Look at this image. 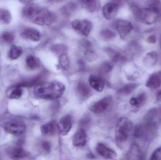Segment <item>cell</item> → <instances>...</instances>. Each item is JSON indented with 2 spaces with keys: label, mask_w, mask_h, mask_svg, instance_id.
Segmentation results:
<instances>
[{
  "label": "cell",
  "mask_w": 161,
  "mask_h": 160,
  "mask_svg": "<svg viewBox=\"0 0 161 160\" xmlns=\"http://www.w3.org/2000/svg\"><path fill=\"white\" fill-rule=\"evenodd\" d=\"M65 91V85L58 81L42 82L36 85L35 95L38 98L52 100L61 97Z\"/></svg>",
  "instance_id": "obj_1"
},
{
  "label": "cell",
  "mask_w": 161,
  "mask_h": 160,
  "mask_svg": "<svg viewBox=\"0 0 161 160\" xmlns=\"http://www.w3.org/2000/svg\"><path fill=\"white\" fill-rule=\"evenodd\" d=\"M134 16L140 21L146 24L155 23L159 16L158 9L156 6L140 8L134 5L131 6Z\"/></svg>",
  "instance_id": "obj_2"
},
{
  "label": "cell",
  "mask_w": 161,
  "mask_h": 160,
  "mask_svg": "<svg viewBox=\"0 0 161 160\" xmlns=\"http://www.w3.org/2000/svg\"><path fill=\"white\" fill-rule=\"evenodd\" d=\"M133 128V123L130 119L126 117H121L118 121L115 128L116 141L119 143L126 141Z\"/></svg>",
  "instance_id": "obj_3"
},
{
  "label": "cell",
  "mask_w": 161,
  "mask_h": 160,
  "mask_svg": "<svg viewBox=\"0 0 161 160\" xmlns=\"http://www.w3.org/2000/svg\"><path fill=\"white\" fill-rule=\"evenodd\" d=\"M56 19V15L53 12L49 11L47 8H40L37 13L31 21L35 24L41 26H49L53 23Z\"/></svg>",
  "instance_id": "obj_4"
},
{
  "label": "cell",
  "mask_w": 161,
  "mask_h": 160,
  "mask_svg": "<svg viewBox=\"0 0 161 160\" xmlns=\"http://www.w3.org/2000/svg\"><path fill=\"white\" fill-rule=\"evenodd\" d=\"M71 24L75 31L84 36L90 34L92 28V23L89 20L75 19L73 21Z\"/></svg>",
  "instance_id": "obj_5"
},
{
  "label": "cell",
  "mask_w": 161,
  "mask_h": 160,
  "mask_svg": "<svg viewBox=\"0 0 161 160\" xmlns=\"http://www.w3.org/2000/svg\"><path fill=\"white\" fill-rule=\"evenodd\" d=\"M6 131L13 135H19L22 134L26 130V126L20 120H14L8 122L5 125Z\"/></svg>",
  "instance_id": "obj_6"
},
{
  "label": "cell",
  "mask_w": 161,
  "mask_h": 160,
  "mask_svg": "<svg viewBox=\"0 0 161 160\" xmlns=\"http://www.w3.org/2000/svg\"><path fill=\"white\" fill-rule=\"evenodd\" d=\"M114 24L122 39L125 38L133 29L132 23L126 19H118Z\"/></svg>",
  "instance_id": "obj_7"
},
{
  "label": "cell",
  "mask_w": 161,
  "mask_h": 160,
  "mask_svg": "<svg viewBox=\"0 0 161 160\" xmlns=\"http://www.w3.org/2000/svg\"><path fill=\"white\" fill-rule=\"evenodd\" d=\"M112 102V97L111 96L105 97L91 105L90 110L94 113H101L108 110Z\"/></svg>",
  "instance_id": "obj_8"
},
{
  "label": "cell",
  "mask_w": 161,
  "mask_h": 160,
  "mask_svg": "<svg viewBox=\"0 0 161 160\" xmlns=\"http://www.w3.org/2000/svg\"><path fill=\"white\" fill-rule=\"evenodd\" d=\"M120 7L118 4L112 1L107 3L104 6L102 9L103 16L106 19H112L118 13Z\"/></svg>",
  "instance_id": "obj_9"
},
{
  "label": "cell",
  "mask_w": 161,
  "mask_h": 160,
  "mask_svg": "<svg viewBox=\"0 0 161 160\" xmlns=\"http://www.w3.org/2000/svg\"><path fill=\"white\" fill-rule=\"evenodd\" d=\"M96 150L99 156L106 159H114L117 156V154L114 150L109 148L101 143L97 144L96 147Z\"/></svg>",
  "instance_id": "obj_10"
},
{
  "label": "cell",
  "mask_w": 161,
  "mask_h": 160,
  "mask_svg": "<svg viewBox=\"0 0 161 160\" xmlns=\"http://www.w3.org/2000/svg\"><path fill=\"white\" fill-rule=\"evenodd\" d=\"M72 127V118L70 115L62 117L58 124V130L61 135H67Z\"/></svg>",
  "instance_id": "obj_11"
},
{
  "label": "cell",
  "mask_w": 161,
  "mask_h": 160,
  "mask_svg": "<svg viewBox=\"0 0 161 160\" xmlns=\"http://www.w3.org/2000/svg\"><path fill=\"white\" fill-rule=\"evenodd\" d=\"M20 35L22 37L35 42L39 41L41 39V34L36 29L31 27L24 28L21 31Z\"/></svg>",
  "instance_id": "obj_12"
},
{
  "label": "cell",
  "mask_w": 161,
  "mask_h": 160,
  "mask_svg": "<svg viewBox=\"0 0 161 160\" xmlns=\"http://www.w3.org/2000/svg\"><path fill=\"white\" fill-rule=\"evenodd\" d=\"M87 142V135L84 129L80 128L73 137L72 144L75 147H82Z\"/></svg>",
  "instance_id": "obj_13"
},
{
  "label": "cell",
  "mask_w": 161,
  "mask_h": 160,
  "mask_svg": "<svg viewBox=\"0 0 161 160\" xmlns=\"http://www.w3.org/2000/svg\"><path fill=\"white\" fill-rule=\"evenodd\" d=\"M146 86L150 89H155L161 86V70L151 74L147 81Z\"/></svg>",
  "instance_id": "obj_14"
},
{
  "label": "cell",
  "mask_w": 161,
  "mask_h": 160,
  "mask_svg": "<svg viewBox=\"0 0 161 160\" xmlns=\"http://www.w3.org/2000/svg\"><path fill=\"white\" fill-rule=\"evenodd\" d=\"M158 59V54L155 51L147 53L143 60L144 65L146 68L151 69L157 65Z\"/></svg>",
  "instance_id": "obj_15"
},
{
  "label": "cell",
  "mask_w": 161,
  "mask_h": 160,
  "mask_svg": "<svg viewBox=\"0 0 161 160\" xmlns=\"http://www.w3.org/2000/svg\"><path fill=\"white\" fill-rule=\"evenodd\" d=\"M40 8L34 4H28L23 8L22 16L26 19L32 20Z\"/></svg>",
  "instance_id": "obj_16"
},
{
  "label": "cell",
  "mask_w": 161,
  "mask_h": 160,
  "mask_svg": "<svg viewBox=\"0 0 161 160\" xmlns=\"http://www.w3.org/2000/svg\"><path fill=\"white\" fill-rule=\"evenodd\" d=\"M89 82L91 86L96 91L101 92L105 87V82L101 77L91 75L89 77Z\"/></svg>",
  "instance_id": "obj_17"
},
{
  "label": "cell",
  "mask_w": 161,
  "mask_h": 160,
  "mask_svg": "<svg viewBox=\"0 0 161 160\" xmlns=\"http://www.w3.org/2000/svg\"><path fill=\"white\" fill-rule=\"evenodd\" d=\"M127 157L128 159L142 160L143 159L144 154L140 146L135 143L131 145Z\"/></svg>",
  "instance_id": "obj_18"
},
{
  "label": "cell",
  "mask_w": 161,
  "mask_h": 160,
  "mask_svg": "<svg viewBox=\"0 0 161 160\" xmlns=\"http://www.w3.org/2000/svg\"><path fill=\"white\" fill-rule=\"evenodd\" d=\"M42 133L44 135L53 136L55 135L58 130V124L54 121H51L42 125L41 127Z\"/></svg>",
  "instance_id": "obj_19"
},
{
  "label": "cell",
  "mask_w": 161,
  "mask_h": 160,
  "mask_svg": "<svg viewBox=\"0 0 161 160\" xmlns=\"http://www.w3.org/2000/svg\"><path fill=\"white\" fill-rule=\"evenodd\" d=\"M46 73L42 72L41 74L36 77H34L33 79H30L28 80L25 81L19 84L18 85L21 87H28V86H32L33 85H37L43 82V81L46 77Z\"/></svg>",
  "instance_id": "obj_20"
},
{
  "label": "cell",
  "mask_w": 161,
  "mask_h": 160,
  "mask_svg": "<svg viewBox=\"0 0 161 160\" xmlns=\"http://www.w3.org/2000/svg\"><path fill=\"white\" fill-rule=\"evenodd\" d=\"M146 101V94L145 92H142L136 97L130 99V103L133 107H140L144 104Z\"/></svg>",
  "instance_id": "obj_21"
},
{
  "label": "cell",
  "mask_w": 161,
  "mask_h": 160,
  "mask_svg": "<svg viewBox=\"0 0 161 160\" xmlns=\"http://www.w3.org/2000/svg\"><path fill=\"white\" fill-rule=\"evenodd\" d=\"M15 39V35L12 32L4 31L0 34V43L3 45L11 44Z\"/></svg>",
  "instance_id": "obj_22"
},
{
  "label": "cell",
  "mask_w": 161,
  "mask_h": 160,
  "mask_svg": "<svg viewBox=\"0 0 161 160\" xmlns=\"http://www.w3.org/2000/svg\"><path fill=\"white\" fill-rule=\"evenodd\" d=\"M80 4L90 12H93L97 6V0H79Z\"/></svg>",
  "instance_id": "obj_23"
},
{
  "label": "cell",
  "mask_w": 161,
  "mask_h": 160,
  "mask_svg": "<svg viewBox=\"0 0 161 160\" xmlns=\"http://www.w3.org/2000/svg\"><path fill=\"white\" fill-rule=\"evenodd\" d=\"M12 19L11 13L6 8H0V23L8 24L10 23Z\"/></svg>",
  "instance_id": "obj_24"
},
{
  "label": "cell",
  "mask_w": 161,
  "mask_h": 160,
  "mask_svg": "<svg viewBox=\"0 0 161 160\" xmlns=\"http://www.w3.org/2000/svg\"><path fill=\"white\" fill-rule=\"evenodd\" d=\"M77 92L82 98H87L91 94V90L89 86L83 82H80L77 85Z\"/></svg>",
  "instance_id": "obj_25"
},
{
  "label": "cell",
  "mask_w": 161,
  "mask_h": 160,
  "mask_svg": "<svg viewBox=\"0 0 161 160\" xmlns=\"http://www.w3.org/2000/svg\"><path fill=\"white\" fill-rule=\"evenodd\" d=\"M105 50L114 62L122 61L124 59V56L120 53L118 52L113 48L108 47L105 49Z\"/></svg>",
  "instance_id": "obj_26"
},
{
  "label": "cell",
  "mask_w": 161,
  "mask_h": 160,
  "mask_svg": "<svg viewBox=\"0 0 161 160\" xmlns=\"http://www.w3.org/2000/svg\"><path fill=\"white\" fill-rule=\"evenodd\" d=\"M8 97L11 99H18L22 95V90L20 86L17 85L8 90Z\"/></svg>",
  "instance_id": "obj_27"
},
{
  "label": "cell",
  "mask_w": 161,
  "mask_h": 160,
  "mask_svg": "<svg viewBox=\"0 0 161 160\" xmlns=\"http://www.w3.org/2000/svg\"><path fill=\"white\" fill-rule=\"evenodd\" d=\"M22 53V49L20 47L12 45L8 52V58L11 60H16L21 56Z\"/></svg>",
  "instance_id": "obj_28"
},
{
  "label": "cell",
  "mask_w": 161,
  "mask_h": 160,
  "mask_svg": "<svg viewBox=\"0 0 161 160\" xmlns=\"http://www.w3.org/2000/svg\"><path fill=\"white\" fill-rule=\"evenodd\" d=\"M138 86L135 83L128 84L124 85L118 90V93L124 95H128L131 94Z\"/></svg>",
  "instance_id": "obj_29"
},
{
  "label": "cell",
  "mask_w": 161,
  "mask_h": 160,
  "mask_svg": "<svg viewBox=\"0 0 161 160\" xmlns=\"http://www.w3.org/2000/svg\"><path fill=\"white\" fill-rule=\"evenodd\" d=\"M25 63L28 67L32 70L36 69L39 67L38 59L33 55H28L25 59Z\"/></svg>",
  "instance_id": "obj_30"
},
{
  "label": "cell",
  "mask_w": 161,
  "mask_h": 160,
  "mask_svg": "<svg viewBox=\"0 0 161 160\" xmlns=\"http://www.w3.org/2000/svg\"><path fill=\"white\" fill-rule=\"evenodd\" d=\"M52 52L56 54H61L65 53L68 50V47L63 44H57L52 45L50 48Z\"/></svg>",
  "instance_id": "obj_31"
},
{
  "label": "cell",
  "mask_w": 161,
  "mask_h": 160,
  "mask_svg": "<svg viewBox=\"0 0 161 160\" xmlns=\"http://www.w3.org/2000/svg\"><path fill=\"white\" fill-rule=\"evenodd\" d=\"M11 156L13 158L19 159L26 157L27 153L22 147H18L13 149L11 152Z\"/></svg>",
  "instance_id": "obj_32"
},
{
  "label": "cell",
  "mask_w": 161,
  "mask_h": 160,
  "mask_svg": "<svg viewBox=\"0 0 161 160\" xmlns=\"http://www.w3.org/2000/svg\"><path fill=\"white\" fill-rule=\"evenodd\" d=\"M59 65L63 70H68L69 66V61L68 55L65 53L60 54L59 57Z\"/></svg>",
  "instance_id": "obj_33"
},
{
  "label": "cell",
  "mask_w": 161,
  "mask_h": 160,
  "mask_svg": "<svg viewBox=\"0 0 161 160\" xmlns=\"http://www.w3.org/2000/svg\"><path fill=\"white\" fill-rule=\"evenodd\" d=\"M77 8L76 4L74 2H71L68 4L65 5L63 8L62 11L63 13L66 15H70L71 14L74 12Z\"/></svg>",
  "instance_id": "obj_34"
},
{
  "label": "cell",
  "mask_w": 161,
  "mask_h": 160,
  "mask_svg": "<svg viewBox=\"0 0 161 160\" xmlns=\"http://www.w3.org/2000/svg\"><path fill=\"white\" fill-rule=\"evenodd\" d=\"M100 35L102 38L105 40H111L115 38V34L109 29H106L100 32Z\"/></svg>",
  "instance_id": "obj_35"
},
{
  "label": "cell",
  "mask_w": 161,
  "mask_h": 160,
  "mask_svg": "<svg viewBox=\"0 0 161 160\" xmlns=\"http://www.w3.org/2000/svg\"><path fill=\"white\" fill-rule=\"evenodd\" d=\"M84 54L86 60L89 62H93L97 58V54L94 51L91 50V49L86 50Z\"/></svg>",
  "instance_id": "obj_36"
},
{
  "label": "cell",
  "mask_w": 161,
  "mask_h": 160,
  "mask_svg": "<svg viewBox=\"0 0 161 160\" xmlns=\"http://www.w3.org/2000/svg\"><path fill=\"white\" fill-rule=\"evenodd\" d=\"M113 66L109 62H105L103 63L99 68V71L102 73H108L110 72L113 69Z\"/></svg>",
  "instance_id": "obj_37"
},
{
  "label": "cell",
  "mask_w": 161,
  "mask_h": 160,
  "mask_svg": "<svg viewBox=\"0 0 161 160\" xmlns=\"http://www.w3.org/2000/svg\"><path fill=\"white\" fill-rule=\"evenodd\" d=\"M150 160H161V146L156 148L151 155Z\"/></svg>",
  "instance_id": "obj_38"
},
{
  "label": "cell",
  "mask_w": 161,
  "mask_h": 160,
  "mask_svg": "<svg viewBox=\"0 0 161 160\" xmlns=\"http://www.w3.org/2000/svg\"><path fill=\"white\" fill-rule=\"evenodd\" d=\"M80 44L82 47L86 49H90L92 47V42L90 40L86 39H82L80 40Z\"/></svg>",
  "instance_id": "obj_39"
},
{
  "label": "cell",
  "mask_w": 161,
  "mask_h": 160,
  "mask_svg": "<svg viewBox=\"0 0 161 160\" xmlns=\"http://www.w3.org/2000/svg\"><path fill=\"white\" fill-rule=\"evenodd\" d=\"M41 147L42 149L47 153H49L51 151V144L48 141H42L41 142Z\"/></svg>",
  "instance_id": "obj_40"
},
{
  "label": "cell",
  "mask_w": 161,
  "mask_h": 160,
  "mask_svg": "<svg viewBox=\"0 0 161 160\" xmlns=\"http://www.w3.org/2000/svg\"><path fill=\"white\" fill-rule=\"evenodd\" d=\"M146 41L149 44H155L157 41V36L156 35H150L147 37Z\"/></svg>",
  "instance_id": "obj_41"
},
{
  "label": "cell",
  "mask_w": 161,
  "mask_h": 160,
  "mask_svg": "<svg viewBox=\"0 0 161 160\" xmlns=\"http://www.w3.org/2000/svg\"><path fill=\"white\" fill-rule=\"evenodd\" d=\"M90 122V118L89 116H85L84 118L81 119L80 122V125L81 126L86 127V126L89 125V123Z\"/></svg>",
  "instance_id": "obj_42"
},
{
  "label": "cell",
  "mask_w": 161,
  "mask_h": 160,
  "mask_svg": "<svg viewBox=\"0 0 161 160\" xmlns=\"http://www.w3.org/2000/svg\"><path fill=\"white\" fill-rule=\"evenodd\" d=\"M161 101V90L159 91L156 95V103H158Z\"/></svg>",
  "instance_id": "obj_43"
},
{
  "label": "cell",
  "mask_w": 161,
  "mask_h": 160,
  "mask_svg": "<svg viewBox=\"0 0 161 160\" xmlns=\"http://www.w3.org/2000/svg\"><path fill=\"white\" fill-rule=\"evenodd\" d=\"M19 1L21 3H29L34 0H19Z\"/></svg>",
  "instance_id": "obj_44"
},
{
  "label": "cell",
  "mask_w": 161,
  "mask_h": 160,
  "mask_svg": "<svg viewBox=\"0 0 161 160\" xmlns=\"http://www.w3.org/2000/svg\"><path fill=\"white\" fill-rule=\"evenodd\" d=\"M52 2H57V1H62V0H49Z\"/></svg>",
  "instance_id": "obj_45"
},
{
  "label": "cell",
  "mask_w": 161,
  "mask_h": 160,
  "mask_svg": "<svg viewBox=\"0 0 161 160\" xmlns=\"http://www.w3.org/2000/svg\"><path fill=\"white\" fill-rule=\"evenodd\" d=\"M159 112L161 114V108L159 109Z\"/></svg>",
  "instance_id": "obj_46"
},
{
  "label": "cell",
  "mask_w": 161,
  "mask_h": 160,
  "mask_svg": "<svg viewBox=\"0 0 161 160\" xmlns=\"http://www.w3.org/2000/svg\"><path fill=\"white\" fill-rule=\"evenodd\" d=\"M160 45H161V39H160Z\"/></svg>",
  "instance_id": "obj_47"
}]
</instances>
